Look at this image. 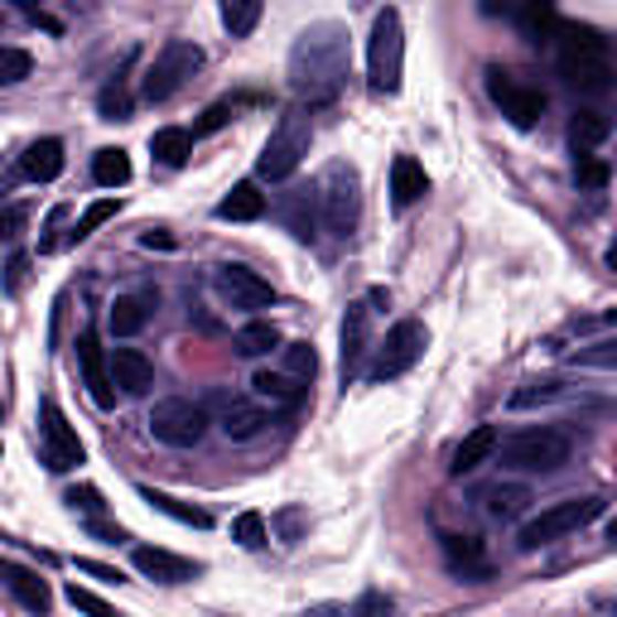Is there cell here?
Here are the masks:
<instances>
[{
    "instance_id": "obj_1",
    "label": "cell",
    "mask_w": 617,
    "mask_h": 617,
    "mask_svg": "<svg viewBox=\"0 0 617 617\" xmlns=\"http://www.w3.org/2000/svg\"><path fill=\"white\" fill-rule=\"evenodd\" d=\"M348 77V30L338 20H319L295 39L290 49V83L309 102H333Z\"/></svg>"
},
{
    "instance_id": "obj_2",
    "label": "cell",
    "mask_w": 617,
    "mask_h": 617,
    "mask_svg": "<svg viewBox=\"0 0 617 617\" xmlns=\"http://www.w3.org/2000/svg\"><path fill=\"white\" fill-rule=\"evenodd\" d=\"M560 77L579 92H608L613 87V54L608 39L594 30H560Z\"/></svg>"
},
{
    "instance_id": "obj_3",
    "label": "cell",
    "mask_w": 617,
    "mask_h": 617,
    "mask_svg": "<svg viewBox=\"0 0 617 617\" xmlns=\"http://www.w3.org/2000/svg\"><path fill=\"white\" fill-rule=\"evenodd\" d=\"M319 217L323 227L338 236V242H348L352 232H358V217H362V179L358 169H352L348 160H333L319 174Z\"/></svg>"
},
{
    "instance_id": "obj_4",
    "label": "cell",
    "mask_w": 617,
    "mask_h": 617,
    "mask_svg": "<svg viewBox=\"0 0 617 617\" xmlns=\"http://www.w3.org/2000/svg\"><path fill=\"white\" fill-rule=\"evenodd\" d=\"M309 140H313V126H309L305 107H285L280 121L270 130V140H266V150H260V160H256V174L270 183H285L299 164H305Z\"/></svg>"
},
{
    "instance_id": "obj_5",
    "label": "cell",
    "mask_w": 617,
    "mask_h": 617,
    "mask_svg": "<svg viewBox=\"0 0 617 617\" xmlns=\"http://www.w3.org/2000/svg\"><path fill=\"white\" fill-rule=\"evenodd\" d=\"M401 73H405V30L396 10H382L366 39V77L376 92H401Z\"/></svg>"
},
{
    "instance_id": "obj_6",
    "label": "cell",
    "mask_w": 617,
    "mask_h": 617,
    "mask_svg": "<svg viewBox=\"0 0 617 617\" xmlns=\"http://www.w3.org/2000/svg\"><path fill=\"white\" fill-rule=\"evenodd\" d=\"M603 511L598 497H570V502H555V507H545L541 517H531L526 526H521V550H541V545H555L564 541V535H574V531H584L588 521H594Z\"/></svg>"
},
{
    "instance_id": "obj_7",
    "label": "cell",
    "mask_w": 617,
    "mask_h": 617,
    "mask_svg": "<svg viewBox=\"0 0 617 617\" xmlns=\"http://www.w3.org/2000/svg\"><path fill=\"white\" fill-rule=\"evenodd\" d=\"M564 464H570V435H560V429H521L502 444V468L555 472Z\"/></svg>"
},
{
    "instance_id": "obj_8",
    "label": "cell",
    "mask_w": 617,
    "mask_h": 617,
    "mask_svg": "<svg viewBox=\"0 0 617 617\" xmlns=\"http://www.w3.org/2000/svg\"><path fill=\"white\" fill-rule=\"evenodd\" d=\"M199 68H203V49L189 44V39H169L160 54H155V63L146 68V87L140 92H146V102H169Z\"/></svg>"
},
{
    "instance_id": "obj_9",
    "label": "cell",
    "mask_w": 617,
    "mask_h": 617,
    "mask_svg": "<svg viewBox=\"0 0 617 617\" xmlns=\"http://www.w3.org/2000/svg\"><path fill=\"white\" fill-rule=\"evenodd\" d=\"M419 352H425V323H415V319H401L391 333L376 343V358L372 366H366V382H396L401 372H411V366L419 362Z\"/></svg>"
},
{
    "instance_id": "obj_10",
    "label": "cell",
    "mask_w": 617,
    "mask_h": 617,
    "mask_svg": "<svg viewBox=\"0 0 617 617\" xmlns=\"http://www.w3.org/2000/svg\"><path fill=\"white\" fill-rule=\"evenodd\" d=\"M150 435L169 444V449H193L203 435H208V411L183 396H169V401H155L150 411Z\"/></svg>"
},
{
    "instance_id": "obj_11",
    "label": "cell",
    "mask_w": 617,
    "mask_h": 617,
    "mask_svg": "<svg viewBox=\"0 0 617 617\" xmlns=\"http://www.w3.org/2000/svg\"><path fill=\"white\" fill-rule=\"evenodd\" d=\"M488 97L497 102V111H502L511 126H521V130L535 126V121H541V111H545L541 92L526 87V83H517V77H511L507 68H497V63L488 68Z\"/></svg>"
},
{
    "instance_id": "obj_12",
    "label": "cell",
    "mask_w": 617,
    "mask_h": 617,
    "mask_svg": "<svg viewBox=\"0 0 617 617\" xmlns=\"http://www.w3.org/2000/svg\"><path fill=\"white\" fill-rule=\"evenodd\" d=\"M39 419H44V425H39V449H44V464L54 472H68V468L83 464V444H77L68 415L58 411V401L39 405Z\"/></svg>"
},
{
    "instance_id": "obj_13",
    "label": "cell",
    "mask_w": 617,
    "mask_h": 617,
    "mask_svg": "<svg viewBox=\"0 0 617 617\" xmlns=\"http://www.w3.org/2000/svg\"><path fill=\"white\" fill-rule=\"evenodd\" d=\"M213 285H217L222 305H232V309H266V305H275L270 280H260L252 266H217Z\"/></svg>"
},
{
    "instance_id": "obj_14",
    "label": "cell",
    "mask_w": 617,
    "mask_h": 617,
    "mask_svg": "<svg viewBox=\"0 0 617 617\" xmlns=\"http://www.w3.org/2000/svg\"><path fill=\"white\" fill-rule=\"evenodd\" d=\"M77 366H83V382H87V391H92V401H97L102 411H111V405H116V376H111V362L102 358L97 333H83V338H77Z\"/></svg>"
},
{
    "instance_id": "obj_15",
    "label": "cell",
    "mask_w": 617,
    "mask_h": 617,
    "mask_svg": "<svg viewBox=\"0 0 617 617\" xmlns=\"http://www.w3.org/2000/svg\"><path fill=\"white\" fill-rule=\"evenodd\" d=\"M136 570L155 584H189L199 579V564L174 555V550H160V545H136Z\"/></svg>"
},
{
    "instance_id": "obj_16",
    "label": "cell",
    "mask_w": 617,
    "mask_h": 617,
    "mask_svg": "<svg viewBox=\"0 0 617 617\" xmlns=\"http://www.w3.org/2000/svg\"><path fill=\"white\" fill-rule=\"evenodd\" d=\"M111 376H116V386L126 391V396H146V391L155 386V366L146 352H136V348H116L111 352Z\"/></svg>"
},
{
    "instance_id": "obj_17",
    "label": "cell",
    "mask_w": 617,
    "mask_h": 617,
    "mask_svg": "<svg viewBox=\"0 0 617 617\" xmlns=\"http://www.w3.org/2000/svg\"><path fill=\"white\" fill-rule=\"evenodd\" d=\"M429 193V179H425V164L411 160V155H396V164H391V203L396 208H411Z\"/></svg>"
},
{
    "instance_id": "obj_18",
    "label": "cell",
    "mask_w": 617,
    "mask_h": 617,
    "mask_svg": "<svg viewBox=\"0 0 617 617\" xmlns=\"http://www.w3.org/2000/svg\"><path fill=\"white\" fill-rule=\"evenodd\" d=\"M366 305H348V319H343V382L362 372V352H366Z\"/></svg>"
},
{
    "instance_id": "obj_19",
    "label": "cell",
    "mask_w": 617,
    "mask_h": 617,
    "mask_svg": "<svg viewBox=\"0 0 617 617\" xmlns=\"http://www.w3.org/2000/svg\"><path fill=\"white\" fill-rule=\"evenodd\" d=\"M24 179H34V183H49V179H58L63 174V140L54 136H44V140H34L30 150H24Z\"/></svg>"
},
{
    "instance_id": "obj_20",
    "label": "cell",
    "mask_w": 617,
    "mask_h": 617,
    "mask_svg": "<svg viewBox=\"0 0 617 617\" xmlns=\"http://www.w3.org/2000/svg\"><path fill=\"white\" fill-rule=\"evenodd\" d=\"M497 454V429L492 425H478L472 435H464V444L454 449V478H464V472H472L478 464H488V458Z\"/></svg>"
},
{
    "instance_id": "obj_21",
    "label": "cell",
    "mask_w": 617,
    "mask_h": 617,
    "mask_svg": "<svg viewBox=\"0 0 617 617\" xmlns=\"http://www.w3.org/2000/svg\"><path fill=\"white\" fill-rule=\"evenodd\" d=\"M260 213H266V193H260L252 179H242V183H236V189L227 193V199L217 203V217H222V222H256Z\"/></svg>"
},
{
    "instance_id": "obj_22",
    "label": "cell",
    "mask_w": 617,
    "mask_h": 617,
    "mask_svg": "<svg viewBox=\"0 0 617 617\" xmlns=\"http://www.w3.org/2000/svg\"><path fill=\"white\" fill-rule=\"evenodd\" d=\"M260 425H266V411L252 401H227V411H222V435L227 439H256Z\"/></svg>"
},
{
    "instance_id": "obj_23",
    "label": "cell",
    "mask_w": 617,
    "mask_h": 617,
    "mask_svg": "<svg viewBox=\"0 0 617 617\" xmlns=\"http://www.w3.org/2000/svg\"><path fill=\"white\" fill-rule=\"evenodd\" d=\"M6 588L15 594L30 613H49V584L39 579V574L20 570V564H6Z\"/></svg>"
},
{
    "instance_id": "obj_24",
    "label": "cell",
    "mask_w": 617,
    "mask_h": 617,
    "mask_svg": "<svg viewBox=\"0 0 617 617\" xmlns=\"http://www.w3.org/2000/svg\"><path fill=\"white\" fill-rule=\"evenodd\" d=\"M150 155L160 164L179 169L193 155V136H189V130H179V126H164V130H155V136H150Z\"/></svg>"
},
{
    "instance_id": "obj_25",
    "label": "cell",
    "mask_w": 617,
    "mask_h": 617,
    "mask_svg": "<svg viewBox=\"0 0 617 617\" xmlns=\"http://www.w3.org/2000/svg\"><path fill=\"white\" fill-rule=\"evenodd\" d=\"M140 497L155 507V511H164V517H174V521H183V526H199V531H208L213 526V517H208L203 507H189V502H179V497H169V492H155V488H140Z\"/></svg>"
},
{
    "instance_id": "obj_26",
    "label": "cell",
    "mask_w": 617,
    "mask_h": 617,
    "mask_svg": "<svg viewBox=\"0 0 617 617\" xmlns=\"http://www.w3.org/2000/svg\"><path fill=\"white\" fill-rule=\"evenodd\" d=\"M521 34L526 39H550V34H560V20H555V0H526L521 6Z\"/></svg>"
},
{
    "instance_id": "obj_27",
    "label": "cell",
    "mask_w": 617,
    "mask_h": 617,
    "mask_svg": "<svg viewBox=\"0 0 617 617\" xmlns=\"http://www.w3.org/2000/svg\"><path fill=\"white\" fill-rule=\"evenodd\" d=\"M444 555L458 574H488V560H482V545L472 535H444Z\"/></svg>"
},
{
    "instance_id": "obj_28",
    "label": "cell",
    "mask_w": 617,
    "mask_h": 617,
    "mask_svg": "<svg viewBox=\"0 0 617 617\" xmlns=\"http://www.w3.org/2000/svg\"><path fill=\"white\" fill-rule=\"evenodd\" d=\"M270 348H280V328L270 319H256L236 333V352H242V358H266Z\"/></svg>"
},
{
    "instance_id": "obj_29",
    "label": "cell",
    "mask_w": 617,
    "mask_h": 617,
    "mask_svg": "<svg viewBox=\"0 0 617 617\" xmlns=\"http://www.w3.org/2000/svg\"><path fill=\"white\" fill-rule=\"evenodd\" d=\"M252 391L260 401H270V405H295L299 396H305V386H295V376H280V372H256Z\"/></svg>"
},
{
    "instance_id": "obj_30",
    "label": "cell",
    "mask_w": 617,
    "mask_h": 617,
    "mask_svg": "<svg viewBox=\"0 0 617 617\" xmlns=\"http://www.w3.org/2000/svg\"><path fill=\"white\" fill-rule=\"evenodd\" d=\"M107 323H111V333H116V338H136L140 328H146V299H136V295H121V299H116V305H111Z\"/></svg>"
},
{
    "instance_id": "obj_31",
    "label": "cell",
    "mask_w": 617,
    "mask_h": 617,
    "mask_svg": "<svg viewBox=\"0 0 617 617\" xmlns=\"http://www.w3.org/2000/svg\"><path fill=\"white\" fill-rule=\"evenodd\" d=\"M92 179L102 183V189H121V183L130 179V160H126V150H97L92 155Z\"/></svg>"
},
{
    "instance_id": "obj_32",
    "label": "cell",
    "mask_w": 617,
    "mask_h": 617,
    "mask_svg": "<svg viewBox=\"0 0 617 617\" xmlns=\"http://www.w3.org/2000/svg\"><path fill=\"white\" fill-rule=\"evenodd\" d=\"M608 130H613V126L603 121L598 111H579V116L570 121V146H574V155H588V150L598 146V140H608Z\"/></svg>"
},
{
    "instance_id": "obj_33",
    "label": "cell",
    "mask_w": 617,
    "mask_h": 617,
    "mask_svg": "<svg viewBox=\"0 0 617 617\" xmlns=\"http://www.w3.org/2000/svg\"><path fill=\"white\" fill-rule=\"evenodd\" d=\"M222 24H227L232 39H246L260 24V0H227L222 6Z\"/></svg>"
},
{
    "instance_id": "obj_34",
    "label": "cell",
    "mask_w": 617,
    "mask_h": 617,
    "mask_svg": "<svg viewBox=\"0 0 617 617\" xmlns=\"http://www.w3.org/2000/svg\"><path fill=\"white\" fill-rule=\"evenodd\" d=\"M526 507H531V488H492V492H488V511H492L497 521L521 517Z\"/></svg>"
},
{
    "instance_id": "obj_35",
    "label": "cell",
    "mask_w": 617,
    "mask_h": 617,
    "mask_svg": "<svg viewBox=\"0 0 617 617\" xmlns=\"http://www.w3.org/2000/svg\"><path fill=\"white\" fill-rule=\"evenodd\" d=\"M232 541L246 550H260L266 545V517H260V511H242V517L232 521Z\"/></svg>"
},
{
    "instance_id": "obj_36",
    "label": "cell",
    "mask_w": 617,
    "mask_h": 617,
    "mask_svg": "<svg viewBox=\"0 0 617 617\" xmlns=\"http://www.w3.org/2000/svg\"><path fill=\"white\" fill-rule=\"evenodd\" d=\"M574 366H598V372H617V338H603V343H588L574 352Z\"/></svg>"
},
{
    "instance_id": "obj_37",
    "label": "cell",
    "mask_w": 617,
    "mask_h": 617,
    "mask_svg": "<svg viewBox=\"0 0 617 617\" xmlns=\"http://www.w3.org/2000/svg\"><path fill=\"white\" fill-rule=\"evenodd\" d=\"M285 366H290V376L309 382V376L319 372V352H313L309 343H290V348H285Z\"/></svg>"
},
{
    "instance_id": "obj_38",
    "label": "cell",
    "mask_w": 617,
    "mask_h": 617,
    "mask_svg": "<svg viewBox=\"0 0 617 617\" xmlns=\"http://www.w3.org/2000/svg\"><path fill=\"white\" fill-rule=\"evenodd\" d=\"M24 77H30V54L24 49H6L0 54V87H15Z\"/></svg>"
},
{
    "instance_id": "obj_39",
    "label": "cell",
    "mask_w": 617,
    "mask_h": 617,
    "mask_svg": "<svg viewBox=\"0 0 617 617\" xmlns=\"http://www.w3.org/2000/svg\"><path fill=\"white\" fill-rule=\"evenodd\" d=\"M97 107H102V116H107V121H126V116H130V92H126L121 83H111V87H102V97H97Z\"/></svg>"
},
{
    "instance_id": "obj_40",
    "label": "cell",
    "mask_w": 617,
    "mask_h": 617,
    "mask_svg": "<svg viewBox=\"0 0 617 617\" xmlns=\"http://www.w3.org/2000/svg\"><path fill=\"white\" fill-rule=\"evenodd\" d=\"M574 179H579V189H603L608 183V164L594 160V155H579L574 160Z\"/></svg>"
},
{
    "instance_id": "obj_41",
    "label": "cell",
    "mask_w": 617,
    "mask_h": 617,
    "mask_svg": "<svg viewBox=\"0 0 617 617\" xmlns=\"http://www.w3.org/2000/svg\"><path fill=\"white\" fill-rule=\"evenodd\" d=\"M116 208H121L116 199H102V203H92L87 213H83V222H77V232H73V236H77V242H83V236H92V232H97L107 217H116Z\"/></svg>"
},
{
    "instance_id": "obj_42",
    "label": "cell",
    "mask_w": 617,
    "mask_h": 617,
    "mask_svg": "<svg viewBox=\"0 0 617 617\" xmlns=\"http://www.w3.org/2000/svg\"><path fill=\"white\" fill-rule=\"evenodd\" d=\"M305 203H309V193L295 199V203H285V222H290V232L299 236V242H313V213H305Z\"/></svg>"
},
{
    "instance_id": "obj_43",
    "label": "cell",
    "mask_w": 617,
    "mask_h": 617,
    "mask_svg": "<svg viewBox=\"0 0 617 617\" xmlns=\"http://www.w3.org/2000/svg\"><path fill=\"white\" fill-rule=\"evenodd\" d=\"M560 396V382H526L517 391V396H511V405H517V411H526V405H535V401H555Z\"/></svg>"
},
{
    "instance_id": "obj_44",
    "label": "cell",
    "mask_w": 617,
    "mask_h": 617,
    "mask_svg": "<svg viewBox=\"0 0 617 617\" xmlns=\"http://www.w3.org/2000/svg\"><path fill=\"white\" fill-rule=\"evenodd\" d=\"M232 111H236V102H217V107H208V111H203V121H199V130H193V136H208V130L227 126V121H232Z\"/></svg>"
},
{
    "instance_id": "obj_45",
    "label": "cell",
    "mask_w": 617,
    "mask_h": 617,
    "mask_svg": "<svg viewBox=\"0 0 617 617\" xmlns=\"http://www.w3.org/2000/svg\"><path fill=\"white\" fill-rule=\"evenodd\" d=\"M68 603H73V608H83V613H107V598H97V594H92V588H68Z\"/></svg>"
},
{
    "instance_id": "obj_46",
    "label": "cell",
    "mask_w": 617,
    "mask_h": 617,
    "mask_svg": "<svg viewBox=\"0 0 617 617\" xmlns=\"http://www.w3.org/2000/svg\"><path fill=\"white\" fill-rule=\"evenodd\" d=\"M68 507H73V511L83 507V511H92V517H97V511H102V492H97V488H73V492H68Z\"/></svg>"
},
{
    "instance_id": "obj_47",
    "label": "cell",
    "mask_w": 617,
    "mask_h": 617,
    "mask_svg": "<svg viewBox=\"0 0 617 617\" xmlns=\"http://www.w3.org/2000/svg\"><path fill=\"white\" fill-rule=\"evenodd\" d=\"M77 570L92 574V579H102V584H121V570H111V564H97V560H77Z\"/></svg>"
},
{
    "instance_id": "obj_48",
    "label": "cell",
    "mask_w": 617,
    "mask_h": 617,
    "mask_svg": "<svg viewBox=\"0 0 617 617\" xmlns=\"http://www.w3.org/2000/svg\"><path fill=\"white\" fill-rule=\"evenodd\" d=\"M24 270H30V256H10V290H20V280H24Z\"/></svg>"
},
{
    "instance_id": "obj_49",
    "label": "cell",
    "mask_w": 617,
    "mask_h": 617,
    "mask_svg": "<svg viewBox=\"0 0 617 617\" xmlns=\"http://www.w3.org/2000/svg\"><path fill=\"white\" fill-rule=\"evenodd\" d=\"M299 526H305V517H299V511H285V517H280V531H285V541H295V535H299Z\"/></svg>"
},
{
    "instance_id": "obj_50",
    "label": "cell",
    "mask_w": 617,
    "mask_h": 617,
    "mask_svg": "<svg viewBox=\"0 0 617 617\" xmlns=\"http://www.w3.org/2000/svg\"><path fill=\"white\" fill-rule=\"evenodd\" d=\"M20 222H24V208H6V236H20Z\"/></svg>"
},
{
    "instance_id": "obj_51",
    "label": "cell",
    "mask_w": 617,
    "mask_h": 617,
    "mask_svg": "<svg viewBox=\"0 0 617 617\" xmlns=\"http://www.w3.org/2000/svg\"><path fill=\"white\" fill-rule=\"evenodd\" d=\"M511 0H482V15H507Z\"/></svg>"
},
{
    "instance_id": "obj_52",
    "label": "cell",
    "mask_w": 617,
    "mask_h": 617,
    "mask_svg": "<svg viewBox=\"0 0 617 617\" xmlns=\"http://www.w3.org/2000/svg\"><path fill=\"white\" fill-rule=\"evenodd\" d=\"M15 10H39V0H10Z\"/></svg>"
},
{
    "instance_id": "obj_53",
    "label": "cell",
    "mask_w": 617,
    "mask_h": 617,
    "mask_svg": "<svg viewBox=\"0 0 617 617\" xmlns=\"http://www.w3.org/2000/svg\"><path fill=\"white\" fill-rule=\"evenodd\" d=\"M608 266H613V270H617V242H613V246H608Z\"/></svg>"
},
{
    "instance_id": "obj_54",
    "label": "cell",
    "mask_w": 617,
    "mask_h": 617,
    "mask_svg": "<svg viewBox=\"0 0 617 617\" xmlns=\"http://www.w3.org/2000/svg\"><path fill=\"white\" fill-rule=\"evenodd\" d=\"M608 541H617V517L608 521Z\"/></svg>"
}]
</instances>
